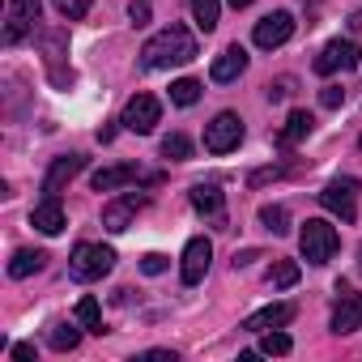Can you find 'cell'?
<instances>
[{
  "label": "cell",
  "instance_id": "6da1fadb",
  "mask_svg": "<svg viewBox=\"0 0 362 362\" xmlns=\"http://www.w3.org/2000/svg\"><path fill=\"white\" fill-rule=\"evenodd\" d=\"M188 60H197V39L184 26H166V30H158L141 47V64L145 69H179V64H188Z\"/></svg>",
  "mask_w": 362,
  "mask_h": 362
},
{
  "label": "cell",
  "instance_id": "7a4b0ae2",
  "mask_svg": "<svg viewBox=\"0 0 362 362\" xmlns=\"http://www.w3.org/2000/svg\"><path fill=\"white\" fill-rule=\"evenodd\" d=\"M298 247H303V260L307 264H328L337 256V247H341V235L324 218H307V226L298 230Z\"/></svg>",
  "mask_w": 362,
  "mask_h": 362
},
{
  "label": "cell",
  "instance_id": "3957f363",
  "mask_svg": "<svg viewBox=\"0 0 362 362\" xmlns=\"http://www.w3.org/2000/svg\"><path fill=\"white\" fill-rule=\"evenodd\" d=\"M115 269V252L103 243H77L69 256V277L73 281H103Z\"/></svg>",
  "mask_w": 362,
  "mask_h": 362
},
{
  "label": "cell",
  "instance_id": "277c9868",
  "mask_svg": "<svg viewBox=\"0 0 362 362\" xmlns=\"http://www.w3.org/2000/svg\"><path fill=\"white\" fill-rule=\"evenodd\" d=\"M320 205H324L332 218H341V222H354V218H358V179H354V175H341V179H332V184L320 192Z\"/></svg>",
  "mask_w": 362,
  "mask_h": 362
},
{
  "label": "cell",
  "instance_id": "5b68a950",
  "mask_svg": "<svg viewBox=\"0 0 362 362\" xmlns=\"http://www.w3.org/2000/svg\"><path fill=\"white\" fill-rule=\"evenodd\" d=\"M243 141V119L235 111H218L214 124H205V149L209 153H230Z\"/></svg>",
  "mask_w": 362,
  "mask_h": 362
},
{
  "label": "cell",
  "instance_id": "8992f818",
  "mask_svg": "<svg viewBox=\"0 0 362 362\" xmlns=\"http://www.w3.org/2000/svg\"><path fill=\"white\" fill-rule=\"evenodd\" d=\"M39 0H9L5 9V43H22L26 35H35V22H39Z\"/></svg>",
  "mask_w": 362,
  "mask_h": 362
},
{
  "label": "cell",
  "instance_id": "52a82bcc",
  "mask_svg": "<svg viewBox=\"0 0 362 362\" xmlns=\"http://www.w3.org/2000/svg\"><path fill=\"white\" fill-rule=\"evenodd\" d=\"M349 69H358V43H354V39H332V43H324V52L315 56V73H320V77L349 73Z\"/></svg>",
  "mask_w": 362,
  "mask_h": 362
},
{
  "label": "cell",
  "instance_id": "ba28073f",
  "mask_svg": "<svg viewBox=\"0 0 362 362\" xmlns=\"http://www.w3.org/2000/svg\"><path fill=\"white\" fill-rule=\"evenodd\" d=\"M158 119H162V103H158L153 94H132L128 107H124V119H119V124H124L128 132H141V136H145V132H153Z\"/></svg>",
  "mask_w": 362,
  "mask_h": 362
},
{
  "label": "cell",
  "instance_id": "9c48e42d",
  "mask_svg": "<svg viewBox=\"0 0 362 362\" xmlns=\"http://www.w3.org/2000/svg\"><path fill=\"white\" fill-rule=\"evenodd\" d=\"M362 328V294H354L345 281H337V307H332V332H358Z\"/></svg>",
  "mask_w": 362,
  "mask_h": 362
},
{
  "label": "cell",
  "instance_id": "30bf717a",
  "mask_svg": "<svg viewBox=\"0 0 362 362\" xmlns=\"http://www.w3.org/2000/svg\"><path fill=\"white\" fill-rule=\"evenodd\" d=\"M209 260H214V243L201 235V239H188L184 247V264H179V277H184V286H201L205 273H209Z\"/></svg>",
  "mask_w": 362,
  "mask_h": 362
},
{
  "label": "cell",
  "instance_id": "8fae6325",
  "mask_svg": "<svg viewBox=\"0 0 362 362\" xmlns=\"http://www.w3.org/2000/svg\"><path fill=\"white\" fill-rule=\"evenodd\" d=\"M136 209H145V197H141V192H124V197H115V201L103 205V226H107L111 235H124V230L132 226Z\"/></svg>",
  "mask_w": 362,
  "mask_h": 362
},
{
  "label": "cell",
  "instance_id": "7c38bea8",
  "mask_svg": "<svg viewBox=\"0 0 362 362\" xmlns=\"http://www.w3.org/2000/svg\"><path fill=\"white\" fill-rule=\"evenodd\" d=\"M290 35H294V18L286 13V9H277V13H269V18H260L256 22V47H264V52H273V47H281V43H290Z\"/></svg>",
  "mask_w": 362,
  "mask_h": 362
},
{
  "label": "cell",
  "instance_id": "4fadbf2b",
  "mask_svg": "<svg viewBox=\"0 0 362 362\" xmlns=\"http://www.w3.org/2000/svg\"><path fill=\"white\" fill-rule=\"evenodd\" d=\"M86 166V158L81 153H64V158H56L52 166H47V175H43V197H52V201H60V192L73 184V175Z\"/></svg>",
  "mask_w": 362,
  "mask_h": 362
},
{
  "label": "cell",
  "instance_id": "5bb4252c",
  "mask_svg": "<svg viewBox=\"0 0 362 362\" xmlns=\"http://www.w3.org/2000/svg\"><path fill=\"white\" fill-rule=\"evenodd\" d=\"M192 209H197L201 218H209L214 226H222V222H226V192H222L218 184H197V188H192Z\"/></svg>",
  "mask_w": 362,
  "mask_h": 362
},
{
  "label": "cell",
  "instance_id": "9a60e30c",
  "mask_svg": "<svg viewBox=\"0 0 362 362\" xmlns=\"http://www.w3.org/2000/svg\"><path fill=\"white\" fill-rule=\"evenodd\" d=\"M247 73V52L235 43V47H226L218 60H214V69H209V77L218 81V86H230V81H239Z\"/></svg>",
  "mask_w": 362,
  "mask_h": 362
},
{
  "label": "cell",
  "instance_id": "2e32d148",
  "mask_svg": "<svg viewBox=\"0 0 362 362\" xmlns=\"http://www.w3.org/2000/svg\"><path fill=\"white\" fill-rule=\"evenodd\" d=\"M294 320V303H273V307H260L243 320L247 332H269V328H286Z\"/></svg>",
  "mask_w": 362,
  "mask_h": 362
},
{
  "label": "cell",
  "instance_id": "e0dca14e",
  "mask_svg": "<svg viewBox=\"0 0 362 362\" xmlns=\"http://www.w3.org/2000/svg\"><path fill=\"white\" fill-rule=\"evenodd\" d=\"M124 184H141V166H136V162L107 166V170H98V175L90 179V188H94V192H115V188H124Z\"/></svg>",
  "mask_w": 362,
  "mask_h": 362
},
{
  "label": "cell",
  "instance_id": "ac0fdd59",
  "mask_svg": "<svg viewBox=\"0 0 362 362\" xmlns=\"http://www.w3.org/2000/svg\"><path fill=\"white\" fill-rule=\"evenodd\" d=\"M39 39H43V52H47L43 60H47L52 81H56V86H69V81H73V73H64V69H60V56H64V52H60V47H64V30H43Z\"/></svg>",
  "mask_w": 362,
  "mask_h": 362
},
{
  "label": "cell",
  "instance_id": "d6986e66",
  "mask_svg": "<svg viewBox=\"0 0 362 362\" xmlns=\"http://www.w3.org/2000/svg\"><path fill=\"white\" fill-rule=\"evenodd\" d=\"M30 226H39L43 235H60V230L69 226V218H64V209H60V201H52V197H43V201L35 205V214H30Z\"/></svg>",
  "mask_w": 362,
  "mask_h": 362
},
{
  "label": "cell",
  "instance_id": "ffe728a7",
  "mask_svg": "<svg viewBox=\"0 0 362 362\" xmlns=\"http://www.w3.org/2000/svg\"><path fill=\"white\" fill-rule=\"evenodd\" d=\"M47 264V252H39V247H22V252H13V260H9V277H30V273H39Z\"/></svg>",
  "mask_w": 362,
  "mask_h": 362
},
{
  "label": "cell",
  "instance_id": "44dd1931",
  "mask_svg": "<svg viewBox=\"0 0 362 362\" xmlns=\"http://www.w3.org/2000/svg\"><path fill=\"white\" fill-rule=\"evenodd\" d=\"M311 124H315V119H311L307 111H290V119H286V128H281V136H277V141H281V145L290 149V145H298V141H307V132H311Z\"/></svg>",
  "mask_w": 362,
  "mask_h": 362
},
{
  "label": "cell",
  "instance_id": "7402d4cb",
  "mask_svg": "<svg viewBox=\"0 0 362 362\" xmlns=\"http://www.w3.org/2000/svg\"><path fill=\"white\" fill-rule=\"evenodd\" d=\"M77 324H81L86 332H98V337H103V307H98V298L86 294V298L77 303Z\"/></svg>",
  "mask_w": 362,
  "mask_h": 362
},
{
  "label": "cell",
  "instance_id": "603a6c76",
  "mask_svg": "<svg viewBox=\"0 0 362 362\" xmlns=\"http://www.w3.org/2000/svg\"><path fill=\"white\" fill-rule=\"evenodd\" d=\"M170 103H175V107H197V103H201V81L179 77V81L170 86Z\"/></svg>",
  "mask_w": 362,
  "mask_h": 362
},
{
  "label": "cell",
  "instance_id": "cb8c5ba5",
  "mask_svg": "<svg viewBox=\"0 0 362 362\" xmlns=\"http://www.w3.org/2000/svg\"><path fill=\"white\" fill-rule=\"evenodd\" d=\"M192 18H197V26L209 35V30L218 26V18H222V0H192Z\"/></svg>",
  "mask_w": 362,
  "mask_h": 362
},
{
  "label": "cell",
  "instance_id": "d4e9b609",
  "mask_svg": "<svg viewBox=\"0 0 362 362\" xmlns=\"http://www.w3.org/2000/svg\"><path fill=\"white\" fill-rule=\"evenodd\" d=\"M290 349H294L290 332H281V328H269V332H260V354H269V358H281V354H290Z\"/></svg>",
  "mask_w": 362,
  "mask_h": 362
},
{
  "label": "cell",
  "instance_id": "484cf974",
  "mask_svg": "<svg viewBox=\"0 0 362 362\" xmlns=\"http://www.w3.org/2000/svg\"><path fill=\"white\" fill-rule=\"evenodd\" d=\"M77 341H81V332H77L73 324H52V332H47V345H52V349H60V354L77 349Z\"/></svg>",
  "mask_w": 362,
  "mask_h": 362
},
{
  "label": "cell",
  "instance_id": "4316f807",
  "mask_svg": "<svg viewBox=\"0 0 362 362\" xmlns=\"http://www.w3.org/2000/svg\"><path fill=\"white\" fill-rule=\"evenodd\" d=\"M162 158H170V162H188V158H192V141H188L184 132H170V136L162 141Z\"/></svg>",
  "mask_w": 362,
  "mask_h": 362
},
{
  "label": "cell",
  "instance_id": "83f0119b",
  "mask_svg": "<svg viewBox=\"0 0 362 362\" xmlns=\"http://www.w3.org/2000/svg\"><path fill=\"white\" fill-rule=\"evenodd\" d=\"M260 226H264L269 235H286V230H290V214H286L281 205H264V209H260Z\"/></svg>",
  "mask_w": 362,
  "mask_h": 362
},
{
  "label": "cell",
  "instance_id": "f1b7e54d",
  "mask_svg": "<svg viewBox=\"0 0 362 362\" xmlns=\"http://www.w3.org/2000/svg\"><path fill=\"white\" fill-rule=\"evenodd\" d=\"M294 281H298V264H294V260H277V264L269 269V286H273V290H290Z\"/></svg>",
  "mask_w": 362,
  "mask_h": 362
},
{
  "label": "cell",
  "instance_id": "f546056e",
  "mask_svg": "<svg viewBox=\"0 0 362 362\" xmlns=\"http://www.w3.org/2000/svg\"><path fill=\"white\" fill-rule=\"evenodd\" d=\"M52 5H56L60 18H69V22H81V18L90 13V0H52Z\"/></svg>",
  "mask_w": 362,
  "mask_h": 362
},
{
  "label": "cell",
  "instance_id": "4dcf8cb0",
  "mask_svg": "<svg viewBox=\"0 0 362 362\" xmlns=\"http://www.w3.org/2000/svg\"><path fill=\"white\" fill-rule=\"evenodd\" d=\"M294 94V77H277V81H269V103H281V98H290Z\"/></svg>",
  "mask_w": 362,
  "mask_h": 362
},
{
  "label": "cell",
  "instance_id": "1f68e13d",
  "mask_svg": "<svg viewBox=\"0 0 362 362\" xmlns=\"http://www.w3.org/2000/svg\"><path fill=\"white\" fill-rule=\"evenodd\" d=\"M141 273H149V277L166 273V256H162V252H149V256H141Z\"/></svg>",
  "mask_w": 362,
  "mask_h": 362
},
{
  "label": "cell",
  "instance_id": "d6a6232c",
  "mask_svg": "<svg viewBox=\"0 0 362 362\" xmlns=\"http://www.w3.org/2000/svg\"><path fill=\"white\" fill-rule=\"evenodd\" d=\"M281 175H286V166H264V170H256V175L247 179V184L260 188V184H269V179H281Z\"/></svg>",
  "mask_w": 362,
  "mask_h": 362
},
{
  "label": "cell",
  "instance_id": "836d02e7",
  "mask_svg": "<svg viewBox=\"0 0 362 362\" xmlns=\"http://www.w3.org/2000/svg\"><path fill=\"white\" fill-rule=\"evenodd\" d=\"M320 103H324V107H341V103H345V90H341V86H324V90H320Z\"/></svg>",
  "mask_w": 362,
  "mask_h": 362
},
{
  "label": "cell",
  "instance_id": "e575fe53",
  "mask_svg": "<svg viewBox=\"0 0 362 362\" xmlns=\"http://www.w3.org/2000/svg\"><path fill=\"white\" fill-rule=\"evenodd\" d=\"M128 18H132L136 26H145V22H149V5H145V0H132V13H128Z\"/></svg>",
  "mask_w": 362,
  "mask_h": 362
},
{
  "label": "cell",
  "instance_id": "d590c367",
  "mask_svg": "<svg viewBox=\"0 0 362 362\" xmlns=\"http://www.w3.org/2000/svg\"><path fill=\"white\" fill-rule=\"evenodd\" d=\"M13 358H18V362H35V345L18 341V345H13Z\"/></svg>",
  "mask_w": 362,
  "mask_h": 362
},
{
  "label": "cell",
  "instance_id": "8d00e7d4",
  "mask_svg": "<svg viewBox=\"0 0 362 362\" xmlns=\"http://www.w3.org/2000/svg\"><path fill=\"white\" fill-rule=\"evenodd\" d=\"M145 362H175V354L170 349H149V354H141Z\"/></svg>",
  "mask_w": 362,
  "mask_h": 362
},
{
  "label": "cell",
  "instance_id": "74e56055",
  "mask_svg": "<svg viewBox=\"0 0 362 362\" xmlns=\"http://www.w3.org/2000/svg\"><path fill=\"white\" fill-rule=\"evenodd\" d=\"M256 260V252H235V269H243V264H252Z\"/></svg>",
  "mask_w": 362,
  "mask_h": 362
},
{
  "label": "cell",
  "instance_id": "f35d334b",
  "mask_svg": "<svg viewBox=\"0 0 362 362\" xmlns=\"http://www.w3.org/2000/svg\"><path fill=\"white\" fill-rule=\"evenodd\" d=\"M230 5H235V9H247V5H252V0H230Z\"/></svg>",
  "mask_w": 362,
  "mask_h": 362
},
{
  "label": "cell",
  "instance_id": "ab89813d",
  "mask_svg": "<svg viewBox=\"0 0 362 362\" xmlns=\"http://www.w3.org/2000/svg\"><path fill=\"white\" fill-rule=\"evenodd\" d=\"M358 273H362V247H358Z\"/></svg>",
  "mask_w": 362,
  "mask_h": 362
},
{
  "label": "cell",
  "instance_id": "60d3db41",
  "mask_svg": "<svg viewBox=\"0 0 362 362\" xmlns=\"http://www.w3.org/2000/svg\"><path fill=\"white\" fill-rule=\"evenodd\" d=\"M358 145H362V141H358Z\"/></svg>",
  "mask_w": 362,
  "mask_h": 362
}]
</instances>
